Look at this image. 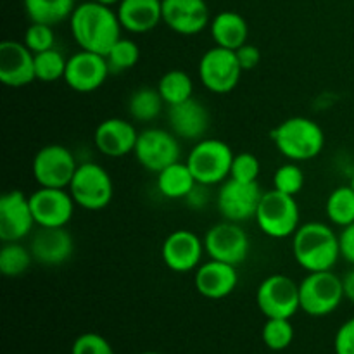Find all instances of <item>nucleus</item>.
<instances>
[{"label":"nucleus","mask_w":354,"mask_h":354,"mask_svg":"<svg viewBox=\"0 0 354 354\" xmlns=\"http://www.w3.org/2000/svg\"><path fill=\"white\" fill-rule=\"evenodd\" d=\"M71 35L82 50L106 55L121 38L120 17L109 6L88 0L75 7L69 17Z\"/></svg>","instance_id":"nucleus-1"},{"label":"nucleus","mask_w":354,"mask_h":354,"mask_svg":"<svg viewBox=\"0 0 354 354\" xmlns=\"http://www.w3.org/2000/svg\"><path fill=\"white\" fill-rule=\"evenodd\" d=\"M292 254L297 265L308 273L327 272L341 258L339 235L328 225L308 221L292 235Z\"/></svg>","instance_id":"nucleus-2"},{"label":"nucleus","mask_w":354,"mask_h":354,"mask_svg":"<svg viewBox=\"0 0 354 354\" xmlns=\"http://www.w3.org/2000/svg\"><path fill=\"white\" fill-rule=\"evenodd\" d=\"M272 140L283 158L301 162L315 159L324 151L325 133L311 118L292 116L273 128Z\"/></svg>","instance_id":"nucleus-3"},{"label":"nucleus","mask_w":354,"mask_h":354,"mask_svg":"<svg viewBox=\"0 0 354 354\" xmlns=\"http://www.w3.org/2000/svg\"><path fill=\"white\" fill-rule=\"evenodd\" d=\"M234 158V151L227 142L220 138H203L190 149L185 162L197 183L213 187L230 178Z\"/></svg>","instance_id":"nucleus-4"},{"label":"nucleus","mask_w":354,"mask_h":354,"mask_svg":"<svg viewBox=\"0 0 354 354\" xmlns=\"http://www.w3.org/2000/svg\"><path fill=\"white\" fill-rule=\"evenodd\" d=\"M299 218L301 213L296 197L272 189L263 194L254 220L263 234L280 241L296 234L301 227Z\"/></svg>","instance_id":"nucleus-5"},{"label":"nucleus","mask_w":354,"mask_h":354,"mask_svg":"<svg viewBox=\"0 0 354 354\" xmlns=\"http://www.w3.org/2000/svg\"><path fill=\"white\" fill-rule=\"evenodd\" d=\"M299 299L301 310L306 315L315 318L327 317L346 299L342 279L332 273V270L308 273L299 282Z\"/></svg>","instance_id":"nucleus-6"},{"label":"nucleus","mask_w":354,"mask_h":354,"mask_svg":"<svg viewBox=\"0 0 354 354\" xmlns=\"http://www.w3.org/2000/svg\"><path fill=\"white\" fill-rule=\"evenodd\" d=\"M76 206L86 211H100L113 201V178L106 168L92 161L78 165L75 176L68 187Z\"/></svg>","instance_id":"nucleus-7"},{"label":"nucleus","mask_w":354,"mask_h":354,"mask_svg":"<svg viewBox=\"0 0 354 354\" xmlns=\"http://www.w3.org/2000/svg\"><path fill=\"white\" fill-rule=\"evenodd\" d=\"M78 162L75 154L66 145H44L35 154L31 171L38 187L47 189H68L75 176Z\"/></svg>","instance_id":"nucleus-8"},{"label":"nucleus","mask_w":354,"mask_h":354,"mask_svg":"<svg viewBox=\"0 0 354 354\" xmlns=\"http://www.w3.org/2000/svg\"><path fill=\"white\" fill-rule=\"evenodd\" d=\"M256 304L266 318H292L301 310L299 283L282 273L266 277L256 290Z\"/></svg>","instance_id":"nucleus-9"},{"label":"nucleus","mask_w":354,"mask_h":354,"mask_svg":"<svg viewBox=\"0 0 354 354\" xmlns=\"http://www.w3.org/2000/svg\"><path fill=\"white\" fill-rule=\"evenodd\" d=\"M203 241L209 259L228 263L232 266L242 265L251 251L248 232L241 227V223L228 220L213 225L206 232Z\"/></svg>","instance_id":"nucleus-10"},{"label":"nucleus","mask_w":354,"mask_h":354,"mask_svg":"<svg viewBox=\"0 0 354 354\" xmlns=\"http://www.w3.org/2000/svg\"><path fill=\"white\" fill-rule=\"evenodd\" d=\"M133 154L142 168L158 175L173 162L180 161V138L171 130L147 128L138 135Z\"/></svg>","instance_id":"nucleus-11"},{"label":"nucleus","mask_w":354,"mask_h":354,"mask_svg":"<svg viewBox=\"0 0 354 354\" xmlns=\"http://www.w3.org/2000/svg\"><path fill=\"white\" fill-rule=\"evenodd\" d=\"M199 80L213 93H230L239 85L242 71L235 50L218 47L206 50L199 61Z\"/></svg>","instance_id":"nucleus-12"},{"label":"nucleus","mask_w":354,"mask_h":354,"mask_svg":"<svg viewBox=\"0 0 354 354\" xmlns=\"http://www.w3.org/2000/svg\"><path fill=\"white\" fill-rule=\"evenodd\" d=\"M263 190L258 182L245 183L228 178L221 183L216 197V207L221 216L234 223L254 220Z\"/></svg>","instance_id":"nucleus-13"},{"label":"nucleus","mask_w":354,"mask_h":354,"mask_svg":"<svg viewBox=\"0 0 354 354\" xmlns=\"http://www.w3.org/2000/svg\"><path fill=\"white\" fill-rule=\"evenodd\" d=\"M111 75L106 55L95 52H75L68 57L64 82L71 90L78 93H90L99 90Z\"/></svg>","instance_id":"nucleus-14"},{"label":"nucleus","mask_w":354,"mask_h":354,"mask_svg":"<svg viewBox=\"0 0 354 354\" xmlns=\"http://www.w3.org/2000/svg\"><path fill=\"white\" fill-rule=\"evenodd\" d=\"M37 227L30 196L23 190H9L0 197V241L21 242Z\"/></svg>","instance_id":"nucleus-15"},{"label":"nucleus","mask_w":354,"mask_h":354,"mask_svg":"<svg viewBox=\"0 0 354 354\" xmlns=\"http://www.w3.org/2000/svg\"><path fill=\"white\" fill-rule=\"evenodd\" d=\"M30 206L37 227H66L71 221L76 203L68 189L38 187L30 196Z\"/></svg>","instance_id":"nucleus-16"},{"label":"nucleus","mask_w":354,"mask_h":354,"mask_svg":"<svg viewBox=\"0 0 354 354\" xmlns=\"http://www.w3.org/2000/svg\"><path fill=\"white\" fill-rule=\"evenodd\" d=\"M204 252V241L190 230L171 232L161 245L162 263L175 273L196 272L203 263Z\"/></svg>","instance_id":"nucleus-17"},{"label":"nucleus","mask_w":354,"mask_h":354,"mask_svg":"<svg viewBox=\"0 0 354 354\" xmlns=\"http://www.w3.org/2000/svg\"><path fill=\"white\" fill-rule=\"evenodd\" d=\"M162 23L183 37L199 35L211 24L206 0H162Z\"/></svg>","instance_id":"nucleus-18"},{"label":"nucleus","mask_w":354,"mask_h":354,"mask_svg":"<svg viewBox=\"0 0 354 354\" xmlns=\"http://www.w3.org/2000/svg\"><path fill=\"white\" fill-rule=\"evenodd\" d=\"M37 80L35 54L24 41L3 40L0 44V82L10 88H21Z\"/></svg>","instance_id":"nucleus-19"},{"label":"nucleus","mask_w":354,"mask_h":354,"mask_svg":"<svg viewBox=\"0 0 354 354\" xmlns=\"http://www.w3.org/2000/svg\"><path fill=\"white\" fill-rule=\"evenodd\" d=\"M30 251L33 259L45 266H59L69 261L75 251V239L66 227H38L31 235Z\"/></svg>","instance_id":"nucleus-20"},{"label":"nucleus","mask_w":354,"mask_h":354,"mask_svg":"<svg viewBox=\"0 0 354 354\" xmlns=\"http://www.w3.org/2000/svg\"><path fill=\"white\" fill-rule=\"evenodd\" d=\"M169 130L180 140H203L211 124V116L207 107L196 97L185 102L168 106Z\"/></svg>","instance_id":"nucleus-21"},{"label":"nucleus","mask_w":354,"mask_h":354,"mask_svg":"<svg viewBox=\"0 0 354 354\" xmlns=\"http://www.w3.org/2000/svg\"><path fill=\"white\" fill-rule=\"evenodd\" d=\"M138 135L140 133L130 121L123 118H107L95 128L93 142L100 154L107 158H123L133 154Z\"/></svg>","instance_id":"nucleus-22"},{"label":"nucleus","mask_w":354,"mask_h":354,"mask_svg":"<svg viewBox=\"0 0 354 354\" xmlns=\"http://www.w3.org/2000/svg\"><path fill=\"white\" fill-rule=\"evenodd\" d=\"M194 283L197 292L211 301H220L230 296L239 283L237 266L228 263L207 259L201 263L199 268L194 273Z\"/></svg>","instance_id":"nucleus-23"},{"label":"nucleus","mask_w":354,"mask_h":354,"mask_svg":"<svg viewBox=\"0 0 354 354\" xmlns=\"http://www.w3.org/2000/svg\"><path fill=\"white\" fill-rule=\"evenodd\" d=\"M116 12L124 31L149 33L162 21V0H121Z\"/></svg>","instance_id":"nucleus-24"},{"label":"nucleus","mask_w":354,"mask_h":354,"mask_svg":"<svg viewBox=\"0 0 354 354\" xmlns=\"http://www.w3.org/2000/svg\"><path fill=\"white\" fill-rule=\"evenodd\" d=\"M211 38L218 47L237 50L249 38V24L244 17L235 10H221L211 19Z\"/></svg>","instance_id":"nucleus-25"},{"label":"nucleus","mask_w":354,"mask_h":354,"mask_svg":"<svg viewBox=\"0 0 354 354\" xmlns=\"http://www.w3.org/2000/svg\"><path fill=\"white\" fill-rule=\"evenodd\" d=\"M197 185V180L194 178L187 162H173L171 166L165 168L158 173L156 178V187L159 194L166 199H185L194 187Z\"/></svg>","instance_id":"nucleus-26"},{"label":"nucleus","mask_w":354,"mask_h":354,"mask_svg":"<svg viewBox=\"0 0 354 354\" xmlns=\"http://www.w3.org/2000/svg\"><path fill=\"white\" fill-rule=\"evenodd\" d=\"M26 16L31 23L55 24L69 19L75 10V0H23Z\"/></svg>","instance_id":"nucleus-27"},{"label":"nucleus","mask_w":354,"mask_h":354,"mask_svg":"<svg viewBox=\"0 0 354 354\" xmlns=\"http://www.w3.org/2000/svg\"><path fill=\"white\" fill-rule=\"evenodd\" d=\"M165 107L161 93L152 86H140L128 99V114L137 123H149L159 118Z\"/></svg>","instance_id":"nucleus-28"},{"label":"nucleus","mask_w":354,"mask_h":354,"mask_svg":"<svg viewBox=\"0 0 354 354\" xmlns=\"http://www.w3.org/2000/svg\"><path fill=\"white\" fill-rule=\"evenodd\" d=\"M156 88L161 93L166 106L185 102L194 97V82L189 73L182 69H171L159 78Z\"/></svg>","instance_id":"nucleus-29"},{"label":"nucleus","mask_w":354,"mask_h":354,"mask_svg":"<svg viewBox=\"0 0 354 354\" xmlns=\"http://www.w3.org/2000/svg\"><path fill=\"white\" fill-rule=\"evenodd\" d=\"M325 214L330 223L341 228L354 223V189L351 185H341L328 194Z\"/></svg>","instance_id":"nucleus-30"},{"label":"nucleus","mask_w":354,"mask_h":354,"mask_svg":"<svg viewBox=\"0 0 354 354\" xmlns=\"http://www.w3.org/2000/svg\"><path fill=\"white\" fill-rule=\"evenodd\" d=\"M0 249V272L7 279H17L24 275L35 261L30 248L21 242H2Z\"/></svg>","instance_id":"nucleus-31"},{"label":"nucleus","mask_w":354,"mask_h":354,"mask_svg":"<svg viewBox=\"0 0 354 354\" xmlns=\"http://www.w3.org/2000/svg\"><path fill=\"white\" fill-rule=\"evenodd\" d=\"M66 64H68V59L55 47L35 54V75L41 83H54L57 80H64Z\"/></svg>","instance_id":"nucleus-32"},{"label":"nucleus","mask_w":354,"mask_h":354,"mask_svg":"<svg viewBox=\"0 0 354 354\" xmlns=\"http://www.w3.org/2000/svg\"><path fill=\"white\" fill-rule=\"evenodd\" d=\"M111 73H123L135 68L140 61V47L131 38L121 37L106 54Z\"/></svg>","instance_id":"nucleus-33"},{"label":"nucleus","mask_w":354,"mask_h":354,"mask_svg":"<svg viewBox=\"0 0 354 354\" xmlns=\"http://www.w3.org/2000/svg\"><path fill=\"white\" fill-rule=\"evenodd\" d=\"M263 342L272 351H283L294 341V327L290 318H266L261 332Z\"/></svg>","instance_id":"nucleus-34"},{"label":"nucleus","mask_w":354,"mask_h":354,"mask_svg":"<svg viewBox=\"0 0 354 354\" xmlns=\"http://www.w3.org/2000/svg\"><path fill=\"white\" fill-rule=\"evenodd\" d=\"M304 183H306L304 169L294 161L282 165L273 175V189L287 194V196L296 197L303 190Z\"/></svg>","instance_id":"nucleus-35"},{"label":"nucleus","mask_w":354,"mask_h":354,"mask_svg":"<svg viewBox=\"0 0 354 354\" xmlns=\"http://www.w3.org/2000/svg\"><path fill=\"white\" fill-rule=\"evenodd\" d=\"M23 41L33 54L50 50V48L55 47L54 26L41 23H31L26 28V31H24Z\"/></svg>","instance_id":"nucleus-36"},{"label":"nucleus","mask_w":354,"mask_h":354,"mask_svg":"<svg viewBox=\"0 0 354 354\" xmlns=\"http://www.w3.org/2000/svg\"><path fill=\"white\" fill-rule=\"evenodd\" d=\"M259 173H261V162L251 152H241L235 154L234 162H232L230 178L237 180V182L252 183L258 182Z\"/></svg>","instance_id":"nucleus-37"},{"label":"nucleus","mask_w":354,"mask_h":354,"mask_svg":"<svg viewBox=\"0 0 354 354\" xmlns=\"http://www.w3.org/2000/svg\"><path fill=\"white\" fill-rule=\"evenodd\" d=\"M71 354H114V349L106 337L95 332H86L75 339Z\"/></svg>","instance_id":"nucleus-38"},{"label":"nucleus","mask_w":354,"mask_h":354,"mask_svg":"<svg viewBox=\"0 0 354 354\" xmlns=\"http://www.w3.org/2000/svg\"><path fill=\"white\" fill-rule=\"evenodd\" d=\"M334 351L335 354H354V318L344 322L335 332Z\"/></svg>","instance_id":"nucleus-39"},{"label":"nucleus","mask_w":354,"mask_h":354,"mask_svg":"<svg viewBox=\"0 0 354 354\" xmlns=\"http://www.w3.org/2000/svg\"><path fill=\"white\" fill-rule=\"evenodd\" d=\"M235 55H237L242 71H252L261 62V50L256 45L249 44V41L242 45V47H239L235 50Z\"/></svg>","instance_id":"nucleus-40"},{"label":"nucleus","mask_w":354,"mask_h":354,"mask_svg":"<svg viewBox=\"0 0 354 354\" xmlns=\"http://www.w3.org/2000/svg\"><path fill=\"white\" fill-rule=\"evenodd\" d=\"M339 245H341V256L354 266V223L342 228L339 234Z\"/></svg>","instance_id":"nucleus-41"},{"label":"nucleus","mask_w":354,"mask_h":354,"mask_svg":"<svg viewBox=\"0 0 354 354\" xmlns=\"http://www.w3.org/2000/svg\"><path fill=\"white\" fill-rule=\"evenodd\" d=\"M207 190H209V187L203 185V183H197L192 189V192L183 201H185L190 209H203L207 204V201H209V192Z\"/></svg>","instance_id":"nucleus-42"},{"label":"nucleus","mask_w":354,"mask_h":354,"mask_svg":"<svg viewBox=\"0 0 354 354\" xmlns=\"http://www.w3.org/2000/svg\"><path fill=\"white\" fill-rule=\"evenodd\" d=\"M342 289H344L346 299L354 303V268L342 277Z\"/></svg>","instance_id":"nucleus-43"},{"label":"nucleus","mask_w":354,"mask_h":354,"mask_svg":"<svg viewBox=\"0 0 354 354\" xmlns=\"http://www.w3.org/2000/svg\"><path fill=\"white\" fill-rule=\"evenodd\" d=\"M95 2H99V3H104V6H109V7H113V6H116V3H120L121 0H95Z\"/></svg>","instance_id":"nucleus-44"},{"label":"nucleus","mask_w":354,"mask_h":354,"mask_svg":"<svg viewBox=\"0 0 354 354\" xmlns=\"http://www.w3.org/2000/svg\"><path fill=\"white\" fill-rule=\"evenodd\" d=\"M349 185H351L353 189H354V171H353V175H351V180H349Z\"/></svg>","instance_id":"nucleus-45"},{"label":"nucleus","mask_w":354,"mask_h":354,"mask_svg":"<svg viewBox=\"0 0 354 354\" xmlns=\"http://www.w3.org/2000/svg\"><path fill=\"white\" fill-rule=\"evenodd\" d=\"M140 354H161V353H156V351H144V353H140Z\"/></svg>","instance_id":"nucleus-46"},{"label":"nucleus","mask_w":354,"mask_h":354,"mask_svg":"<svg viewBox=\"0 0 354 354\" xmlns=\"http://www.w3.org/2000/svg\"><path fill=\"white\" fill-rule=\"evenodd\" d=\"M353 116H354V107H353Z\"/></svg>","instance_id":"nucleus-47"}]
</instances>
